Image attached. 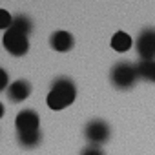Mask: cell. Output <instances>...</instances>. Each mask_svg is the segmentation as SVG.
I'll return each mask as SVG.
<instances>
[{
  "label": "cell",
  "mask_w": 155,
  "mask_h": 155,
  "mask_svg": "<svg viewBox=\"0 0 155 155\" xmlns=\"http://www.w3.org/2000/svg\"><path fill=\"white\" fill-rule=\"evenodd\" d=\"M110 135H111L110 126H108V122L102 120V119H93V120H90V122L86 124V128H84V137H86V140H88L90 144H93V146H102L104 142H108Z\"/></svg>",
  "instance_id": "277c9868"
},
{
  "label": "cell",
  "mask_w": 155,
  "mask_h": 155,
  "mask_svg": "<svg viewBox=\"0 0 155 155\" xmlns=\"http://www.w3.org/2000/svg\"><path fill=\"white\" fill-rule=\"evenodd\" d=\"M49 44H51V48H53L55 51L66 53V51H69V49L73 48L75 38H73V35L68 33V31H55V33L49 37Z\"/></svg>",
  "instance_id": "ba28073f"
},
{
  "label": "cell",
  "mask_w": 155,
  "mask_h": 155,
  "mask_svg": "<svg viewBox=\"0 0 155 155\" xmlns=\"http://www.w3.org/2000/svg\"><path fill=\"white\" fill-rule=\"evenodd\" d=\"M135 42L131 40V37L124 31H117L113 37H111V48L117 51V53H126Z\"/></svg>",
  "instance_id": "9c48e42d"
},
{
  "label": "cell",
  "mask_w": 155,
  "mask_h": 155,
  "mask_svg": "<svg viewBox=\"0 0 155 155\" xmlns=\"http://www.w3.org/2000/svg\"><path fill=\"white\" fill-rule=\"evenodd\" d=\"M17 139H18V144H20L22 148L33 150V148H37V146L40 144L42 135H40V131H24V133H18Z\"/></svg>",
  "instance_id": "30bf717a"
},
{
  "label": "cell",
  "mask_w": 155,
  "mask_h": 155,
  "mask_svg": "<svg viewBox=\"0 0 155 155\" xmlns=\"http://www.w3.org/2000/svg\"><path fill=\"white\" fill-rule=\"evenodd\" d=\"M11 29L22 33V35H26V37H29L31 31H33V22H31V18H29L28 15H15V20H13Z\"/></svg>",
  "instance_id": "8fae6325"
},
{
  "label": "cell",
  "mask_w": 155,
  "mask_h": 155,
  "mask_svg": "<svg viewBox=\"0 0 155 155\" xmlns=\"http://www.w3.org/2000/svg\"><path fill=\"white\" fill-rule=\"evenodd\" d=\"M77 99V86L68 77H58V79L51 84V90L46 97V104L49 110L58 111L68 106H71Z\"/></svg>",
  "instance_id": "6da1fadb"
},
{
  "label": "cell",
  "mask_w": 155,
  "mask_h": 155,
  "mask_svg": "<svg viewBox=\"0 0 155 155\" xmlns=\"http://www.w3.org/2000/svg\"><path fill=\"white\" fill-rule=\"evenodd\" d=\"M6 95H8V99H9L13 104L24 102V101L31 95V84H29L28 81H15V82L9 84Z\"/></svg>",
  "instance_id": "52a82bcc"
},
{
  "label": "cell",
  "mask_w": 155,
  "mask_h": 155,
  "mask_svg": "<svg viewBox=\"0 0 155 155\" xmlns=\"http://www.w3.org/2000/svg\"><path fill=\"white\" fill-rule=\"evenodd\" d=\"M137 69H139L140 79L155 84V60H140L137 64Z\"/></svg>",
  "instance_id": "7c38bea8"
},
{
  "label": "cell",
  "mask_w": 155,
  "mask_h": 155,
  "mask_svg": "<svg viewBox=\"0 0 155 155\" xmlns=\"http://www.w3.org/2000/svg\"><path fill=\"white\" fill-rule=\"evenodd\" d=\"M81 155H104V150L101 148V146H93V144H88L82 151H81Z\"/></svg>",
  "instance_id": "5bb4252c"
},
{
  "label": "cell",
  "mask_w": 155,
  "mask_h": 155,
  "mask_svg": "<svg viewBox=\"0 0 155 155\" xmlns=\"http://www.w3.org/2000/svg\"><path fill=\"white\" fill-rule=\"evenodd\" d=\"M11 82H8V71L6 69H0V90L2 91H8Z\"/></svg>",
  "instance_id": "9a60e30c"
},
{
  "label": "cell",
  "mask_w": 155,
  "mask_h": 155,
  "mask_svg": "<svg viewBox=\"0 0 155 155\" xmlns=\"http://www.w3.org/2000/svg\"><path fill=\"white\" fill-rule=\"evenodd\" d=\"M140 79V75H139V69H137V64H131L128 60H120L117 62L111 71H110V81L111 84L117 88V90H131L137 81Z\"/></svg>",
  "instance_id": "7a4b0ae2"
},
{
  "label": "cell",
  "mask_w": 155,
  "mask_h": 155,
  "mask_svg": "<svg viewBox=\"0 0 155 155\" xmlns=\"http://www.w3.org/2000/svg\"><path fill=\"white\" fill-rule=\"evenodd\" d=\"M135 51L140 60H155V28H144L139 33Z\"/></svg>",
  "instance_id": "5b68a950"
},
{
  "label": "cell",
  "mask_w": 155,
  "mask_h": 155,
  "mask_svg": "<svg viewBox=\"0 0 155 155\" xmlns=\"http://www.w3.org/2000/svg\"><path fill=\"white\" fill-rule=\"evenodd\" d=\"M13 20H15V17H13L8 9H0V29L8 31V29L13 26Z\"/></svg>",
  "instance_id": "4fadbf2b"
},
{
  "label": "cell",
  "mask_w": 155,
  "mask_h": 155,
  "mask_svg": "<svg viewBox=\"0 0 155 155\" xmlns=\"http://www.w3.org/2000/svg\"><path fill=\"white\" fill-rule=\"evenodd\" d=\"M15 124H17V131H18V133H24V131H38L40 117H38V113L33 111V110H22V111L17 115Z\"/></svg>",
  "instance_id": "8992f818"
},
{
  "label": "cell",
  "mask_w": 155,
  "mask_h": 155,
  "mask_svg": "<svg viewBox=\"0 0 155 155\" xmlns=\"http://www.w3.org/2000/svg\"><path fill=\"white\" fill-rule=\"evenodd\" d=\"M2 44H4L6 51H8L9 55H13V57H22V55H26L28 49H29V38H28L26 35H22V33L11 29V28H9L8 31H4V35H2Z\"/></svg>",
  "instance_id": "3957f363"
}]
</instances>
